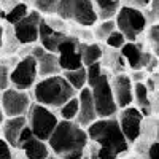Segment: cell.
<instances>
[{"label": "cell", "instance_id": "cell-40", "mask_svg": "<svg viewBox=\"0 0 159 159\" xmlns=\"http://www.w3.org/2000/svg\"><path fill=\"white\" fill-rule=\"evenodd\" d=\"M16 159H24V157H16ZM49 159H56V157H54V156L51 154V157H49Z\"/></svg>", "mask_w": 159, "mask_h": 159}, {"label": "cell", "instance_id": "cell-42", "mask_svg": "<svg viewBox=\"0 0 159 159\" xmlns=\"http://www.w3.org/2000/svg\"><path fill=\"white\" fill-rule=\"evenodd\" d=\"M132 159H135V157H132Z\"/></svg>", "mask_w": 159, "mask_h": 159}, {"label": "cell", "instance_id": "cell-31", "mask_svg": "<svg viewBox=\"0 0 159 159\" xmlns=\"http://www.w3.org/2000/svg\"><path fill=\"white\" fill-rule=\"evenodd\" d=\"M105 43H107V46L110 48V49H121L127 42H126V38H124V35L121 34V32H118V30H115L107 40H105Z\"/></svg>", "mask_w": 159, "mask_h": 159}, {"label": "cell", "instance_id": "cell-20", "mask_svg": "<svg viewBox=\"0 0 159 159\" xmlns=\"http://www.w3.org/2000/svg\"><path fill=\"white\" fill-rule=\"evenodd\" d=\"M94 3V11L97 21L105 22V21H113L118 15V11L121 10L123 2H118V0H96Z\"/></svg>", "mask_w": 159, "mask_h": 159}, {"label": "cell", "instance_id": "cell-30", "mask_svg": "<svg viewBox=\"0 0 159 159\" xmlns=\"http://www.w3.org/2000/svg\"><path fill=\"white\" fill-rule=\"evenodd\" d=\"M103 72H105V70H103V67H102L100 62L91 65V67H86V78H88V88H89V89L99 81V78L102 76Z\"/></svg>", "mask_w": 159, "mask_h": 159}, {"label": "cell", "instance_id": "cell-9", "mask_svg": "<svg viewBox=\"0 0 159 159\" xmlns=\"http://www.w3.org/2000/svg\"><path fill=\"white\" fill-rule=\"evenodd\" d=\"M32 107L29 92L18 91L8 88L2 92V99H0V108L3 110L7 118H21L27 116L29 110Z\"/></svg>", "mask_w": 159, "mask_h": 159}, {"label": "cell", "instance_id": "cell-21", "mask_svg": "<svg viewBox=\"0 0 159 159\" xmlns=\"http://www.w3.org/2000/svg\"><path fill=\"white\" fill-rule=\"evenodd\" d=\"M78 51L81 54V61H83L84 67H91V65L100 62L103 56V49L99 43H83L81 42L78 46Z\"/></svg>", "mask_w": 159, "mask_h": 159}, {"label": "cell", "instance_id": "cell-17", "mask_svg": "<svg viewBox=\"0 0 159 159\" xmlns=\"http://www.w3.org/2000/svg\"><path fill=\"white\" fill-rule=\"evenodd\" d=\"M67 35L69 34H62V32H57L54 29H51L49 25L45 22V19H42V24H40V34H38V42H40V46H42L45 51L52 52V54H57V48L65 40Z\"/></svg>", "mask_w": 159, "mask_h": 159}, {"label": "cell", "instance_id": "cell-13", "mask_svg": "<svg viewBox=\"0 0 159 159\" xmlns=\"http://www.w3.org/2000/svg\"><path fill=\"white\" fill-rule=\"evenodd\" d=\"M110 84L116 107L121 110L132 107V103H134V83H132L130 76L126 73H116L110 80Z\"/></svg>", "mask_w": 159, "mask_h": 159}, {"label": "cell", "instance_id": "cell-22", "mask_svg": "<svg viewBox=\"0 0 159 159\" xmlns=\"http://www.w3.org/2000/svg\"><path fill=\"white\" fill-rule=\"evenodd\" d=\"M29 11H30L29 3H25V2H13L10 10L5 11V13H0V16H2L13 27V25H16L19 21H22L25 16H27Z\"/></svg>", "mask_w": 159, "mask_h": 159}, {"label": "cell", "instance_id": "cell-32", "mask_svg": "<svg viewBox=\"0 0 159 159\" xmlns=\"http://www.w3.org/2000/svg\"><path fill=\"white\" fill-rule=\"evenodd\" d=\"M143 15L147 18V22L157 24V21H159V0L150 2V5L143 10Z\"/></svg>", "mask_w": 159, "mask_h": 159}, {"label": "cell", "instance_id": "cell-3", "mask_svg": "<svg viewBox=\"0 0 159 159\" xmlns=\"http://www.w3.org/2000/svg\"><path fill=\"white\" fill-rule=\"evenodd\" d=\"M76 96V92L67 83L62 75H54L42 78L34 86V99L35 103L46 108H61L65 102H69L72 97Z\"/></svg>", "mask_w": 159, "mask_h": 159}, {"label": "cell", "instance_id": "cell-25", "mask_svg": "<svg viewBox=\"0 0 159 159\" xmlns=\"http://www.w3.org/2000/svg\"><path fill=\"white\" fill-rule=\"evenodd\" d=\"M18 62L16 56L15 57H0V92L7 91L10 88V73Z\"/></svg>", "mask_w": 159, "mask_h": 159}, {"label": "cell", "instance_id": "cell-29", "mask_svg": "<svg viewBox=\"0 0 159 159\" xmlns=\"http://www.w3.org/2000/svg\"><path fill=\"white\" fill-rule=\"evenodd\" d=\"M115 30H116L115 19H113V21H105V22H100L97 27H96L94 35H96L97 40H107Z\"/></svg>", "mask_w": 159, "mask_h": 159}, {"label": "cell", "instance_id": "cell-36", "mask_svg": "<svg viewBox=\"0 0 159 159\" xmlns=\"http://www.w3.org/2000/svg\"><path fill=\"white\" fill-rule=\"evenodd\" d=\"M130 80L134 81V84L135 83H143L145 80H147V72L145 70H135L134 73L130 75Z\"/></svg>", "mask_w": 159, "mask_h": 159}, {"label": "cell", "instance_id": "cell-15", "mask_svg": "<svg viewBox=\"0 0 159 159\" xmlns=\"http://www.w3.org/2000/svg\"><path fill=\"white\" fill-rule=\"evenodd\" d=\"M30 56L37 61V67H38V75L42 78H48V76H54V75H61V67H59V61H57V54L45 51L40 45L32 48Z\"/></svg>", "mask_w": 159, "mask_h": 159}, {"label": "cell", "instance_id": "cell-14", "mask_svg": "<svg viewBox=\"0 0 159 159\" xmlns=\"http://www.w3.org/2000/svg\"><path fill=\"white\" fill-rule=\"evenodd\" d=\"M119 52H121V56L124 59V62L129 65V67L132 70H145L147 72L148 65L151 64V61L154 59V56L151 54V52H147L143 51V46L142 43H126L121 49H119Z\"/></svg>", "mask_w": 159, "mask_h": 159}, {"label": "cell", "instance_id": "cell-8", "mask_svg": "<svg viewBox=\"0 0 159 159\" xmlns=\"http://www.w3.org/2000/svg\"><path fill=\"white\" fill-rule=\"evenodd\" d=\"M37 78H38L37 61L30 54H27L15 64V67L10 73V84L13 86V89L27 92L37 84Z\"/></svg>", "mask_w": 159, "mask_h": 159}, {"label": "cell", "instance_id": "cell-6", "mask_svg": "<svg viewBox=\"0 0 159 159\" xmlns=\"http://www.w3.org/2000/svg\"><path fill=\"white\" fill-rule=\"evenodd\" d=\"M25 118H27V126L34 134V137L42 142H48L51 134L54 132L56 126L59 124L57 115L52 110L42 107L38 103H32V107Z\"/></svg>", "mask_w": 159, "mask_h": 159}, {"label": "cell", "instance_id": "cell-26", "mask_svg": "<svg viewBox=\"0 0 159 159\" xmlns=\"http://www.w3.org/2000/svg\"><path fill=\"white\" fill-rule=\"evenodd\" d=\"M78 110H80V100H78V96H75L59 108V116L62 121H75Z\"/></svg>", "mask_w": 159, "mask_h": 159}, {"label": "cell", "instance_id": "cell-24", "mask_svg": "<svg viewBox=\"0 0 159 159\" xmlns=\"http://www.w3.org/2000/svg\"><path fill=\"white\" fill-rule=\"evenodd\" d=\"M67 83L72 86V89L75 92H80L81 89H84L88 86V78H86V67L83 69H78V70H73V72H64L62 75Z\"/></svg>", "mask_w": 159, "mask_h": 159}, {"label": "cell", "instance_id": "cell-41", "mask_svg": "<svg viewBox=\"0 0 159 159\" xmlns=\"http://www.w3.org/2000/svg\"><path fill=\"white\" fill-rule=\"evenodd\" d=\"M0 99H2V92H0Z\"/></svg>", "mask_w": 159, "mask_h": 159}, {"label": "cell", "instance_id": "cell-33", "mask_svg": "<svg viewBox=\"0 0 159 159\" xmlns=\"http://www.w3.org/2000/svg\"><path fill=\"white\" fill-rule=\"evenodd\" d=\"M0 159H16L13 156V148L3 139H0Z\"/></svg>", "mask_w": 159, "mask_h": 159}, {"label": "cell", "instance_id": "cell-16", "mask_svg": "<svg viewBox=\"0 0 159 159\" xmlns=\"http://www.w3.org/2000/svg\"><path fill=\"white\" fill-rule=\"evenodd\" d=\"M78 100H80V110H78L75 123L86 130L92 123H96L99 119L97 113H96V107H94V100H92L91 89L88 86L78 92Z\"/></svg>", "mask_w": 159, "mask_h": 159}, {"label": "cell", "instance_id": "cell-7", "mask_svg": "<svg viewBox=\"0 0 159 159\" xmlns=\"http://www.w3.org/2000/svg\"><path fill=\"white\" fill-rule=\"evenodd\" d=\"M92 100H94V107L99 119H108L115 118L118 107L113 97V91L110 84V76L107 72H103L102 76L99 78V81L91 88Z\"/></svg>", "mask_w": 159, "mask_h": 159}, {"label": "cell", "instance_id": "cell-38", "mask_svg": "<svg viewBox=\"0 0 159 159\" xmlns=\"http://www.w3.org/2000/svg\"><path fill=\"white\" fill-rule=\"evenodd\" d=\"M2 45H3V27L0 25V52H2Z\"/></svg>", "mask_w": 159, "mask_h": 159}, {"label": "cell", "instance_id": "cell-28", "mask_svg": "<svg viewBox=\"0 0 159 159\" xmlns=\"http://www.w3.org/2000/svg\"><path fill=\"white\" fill-rule=\"evenodd\" d=\"M147 40H148V43L151 46L153 56L156 59H159V22L150 25L148 34H147Z\"/></svg>", "mask_w": 159, "mask_h": 159}, {"label": "cell", "instance_id": "cell-39", "mask_svg": "<svg viewBox=\"0 0 159 159\" xmlns=\"http://www.w3.org/2000/svg\"><path fill=\"white\" fill-rule=\"evenodd\" d=\"M156 142H159V121H156Z\"/></svg>", "mask_w": 159, "mask_h": 159}, {"label": "cell", "instance_id": "cell-27", "mask_svg": "<svg viewBox=\"0 0 159 159\" xmlns=\"http://www.w3.org/2000/svg\"><path fill=\"white\" fill-rule=\"evenodd\" d=\"M34 10L38 11L40 15H48V16H56V10H57V0H38L34 2Z\"/></svg>", "mask_w": 159, "mask_h": 159}, {"label": "cell", "instance_id": "cell-18", "mask_svg": "<svg viewBox=\"0 0 159 159\" xmlns=\"http://www.w3.org/2000/svg\"><path fill=\"white\" fill-rule=\"evenodd\" d=\"M27 126V118L21 116V118H7L5 123L2 126L3 132V140L10 145L11 148H18L19 147V137L22 129Z\"/></svg>", "mask_w": 159, "mask_h": 159}, {"label": "cell", "instance_id": "cell-2", "mask_svg": "<svg viewBox=\"0 0 159 159\" xmlns=\"http://www.w3.org/2000/svg\"><path fill=\"white\" fill-rule=\"evenodd\" d=\"M88 134L75 121H59L48 139L51 154L59 159H83L88 147Z\"/></svg>", "mask_w": 159, "mask_h": 159}, {"label": "cell", "instance_id": "cell-19", "mask_svg": "<svg viewBox=\"0 0 159 159\" xmlns=\"http://www.w3.org/2000/svg\"><path fill=\"white\" fill-rule=\"evenodd\" d=\"M19 148L24 151V159H49L51 157L48 143L35 139L34 135L29 137L24 143H21Z\"/></svg>", "mask_w": 159, "mask_h": 159}, {"label": "cell", "instance_id": "cell-34", "mask_svg": "<svg viewBox=\"0 0 159 159\" xmlns=\"http://www.w3.org/2000/svg\"><path fill=\"white\" fill-rule=\"evenodd\" d=\"M123 5H126V7H130V8H135V10H140V11H143L145 8H147V7L150 5V2H148V0H129V2H124Z\"/></svg>", "mask_w": 159, "mask_h": 159}, {"label": "cell", "instance_id": "cell-4", "mask_svg": "<svg viewBox=\"0 0 159 159\" xmlns=\"http://www.w3.org/2000/svg\"><path fill=\"white\" fill-rule=\"evenodd\" d=\"M56 16L62 21H73L83 27H92L97 22L94 3L89 0H57Z\"/></svg>", "mask_w": 159, "mask_h": 159}, {"label": "cell", "instance_id": "cell-12", "mask_svg": "<svg viewBox=\"0 0 159 159\" xmlns=\"http://www.w3.org/2000/svg\"><path fill=\"white\" fill-rule=\"evenodd\" d=\"M119 129H121L124 139L127 143H134L142 135V126H143V115L135 107H127L119 115Z\"/></svg>", "mask_w": 159, "mask_h": 159}, {"label": "cell", "instance_id": "cell-11", "mask_svg": "<svg viewBox=\"0 0 159 159\" xmlns=\"http://www.w3.org/2000/svg\"><path fill=\"white\" fill-rule=\"evenodd\" d=\"M42 19L43 16L38 11L30 10L29 15L22 21H19L16 25H13V34H15V38L18 40L19 45H34L38 42Z\"/></svg>", "mask_w": 159, "mask_h": 159}, {"label": "cell", "instance_id": "cell-35", "mask_svg": "<svg viewBox=\"0 0 159 159\" xmlns=\"http://www.w3.org/2000/svg\"><path fill=\"white\" fill-rule=\"evenodd\" d=\"M147 154H148V159H159V142L154 140V142L150 145Z\"/></svg>", "mask_w": 159, "mask_h": 159}, {"label": "cell", "instance_id": "cell-5", "mask_svg": "<svg viewBox=\"0 0 159 159\" xmlns=\"http://www.w3.org/2000/svg\"><path fill=\"white\" fill-rule=\"evenodd\" d=\"M115 24H116V30L121 32L126 38V42L129 43H135L137 38L145 32V29L148 25L143 11L126 7V5H123L121 10L118 11V15L115 18Z\"/></svg>", "mask_w": 159, "mask_h": 159}, {"label": "cell", "instance_id": "cell-23", "mask_svg": "<svg viewBox=\"0 0 159 159\" xmlns=\"http://www.w3.org/2000/svg\"><path fill=\"white\" fill-rule=\"evenodd\" d=\"M134 100L137 103V110L143 115L148 116L151 113V100H150V91L147 89L145 83H135L134 84Z\"/></svg>", "mask_w": 159, "mask_h": 159}, {"label": "cell", "instance_id": "cell-1", "mask_svg": "<svg viewBox=\"0 0 159 159\" xmlns=\"http://www.w3.org/2000/svg\"><path fill=\"white\" fill-rule=\"evenodd\" d=\"M86 134L91 142L96 143V154L99 159H116L129 148L116 118L97 119L86 129Z\"/></svg>", "mask_w": 159, "mask_h": 159}, {"label": "cell", "instance_id": "cell-37", "mask_svg": "<svg viewBox=\"0 0 159 159\" xmlns=\"http://www.w3.org/2000/svg\"><path fill=\"white\" fill-rule=\"evenodd\" d=\"M5 119H7V116H5V113H3V110L0 108V127L3 126V123H5Z\"/></svg>", "mask_w": 159, "mask_h": 159}, {"label": "cell", "instance_id": "cell-10", "mask_svg": "<svg viewBox=\"0 0 159 159\" xmlns=\"http://www.w3.org/2000/svg\"><path fill=\"white\" fill-rule=\"evenodd\" d=\"M81 43L76 35H67L65 40L59 45L57 48V61H59V67L64 72H73L78 69H83V61L81 54L78 51V46Z\"/></svg>", "mask_w": 159, "mask_h": 159}]
</instances>
